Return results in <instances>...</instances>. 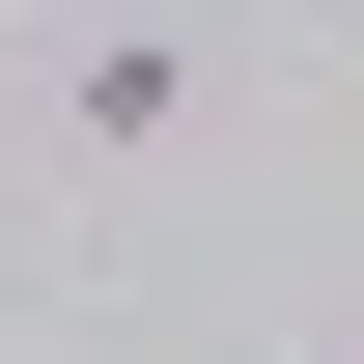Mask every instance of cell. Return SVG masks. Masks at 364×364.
<instances>
[{"mask_svg":"<svg viewBox=\"0 0 364 364\" xmlns=\"http://www.w3.org/2000/svg\"><path fill=\"white\" fill-rule=\"evenodd\" d=\"M196 85H225L196 28H85V56H56V140H85V168H168V140H196Z\"/></svg>","mask_w":364,"mask_h":364,"instance_id":"obj_1","label":"cell"}]
</instances>
